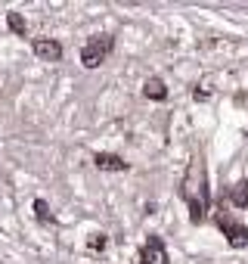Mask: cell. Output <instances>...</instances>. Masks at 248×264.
I'll use <instances>...</instances> for the list:
<instances>
[{
  "instance_id": "obj_5",
  "label": "cell",
  "mask_w": 248,
  "mask_h": 264,
  "mask_svg": "<svg viewBox=\"0 0 248 264\" xmlns=\"http://www.w3.org/2000/svg\"><path fill=\"white\" fill-rule=\"evenodd\" d=\"M96 168H102V171H124L128 162H124L121 155H112V152H96Z\"/></svg>"
},
{
  "instance_id": "obj_12",
  "label": "cell",
  "mask_w": 248,
  "mask_h": 264,
  "mask_svg": "<svg viewBox=\"0 0 248 264\" xmlns=\"http://www.w3.org/2000/svg\"><path fill=\"white\" fill-rule=\"evenodd\" d=\"M192 97H196V100H208V97H211V94H208V91H205V87H196V94H192Z\"/></svg>"
},
{
  "instance_id": "obj_4",
  "label": "cell",
  "mask_w": 248,
  "mask_h": 264,
  "mask_svg": "<svg viewBox=\"0 0 248 264\" xmlns=\"http://www.w3.org/2000/svg\"><path fill=\"white\" fill-rule=\"evenodd\" d=\"M34 53H38L41 59H47V62H59L62 59V44L53 41V38H38L34 41Z\"/></svg>"
},
{
  "instance_id": "obj_9",
  "label": "cell",
  "mask_w": 248,
  "mask_h": 264,
  "mask_svg": "<svg viewBox=\"0 0 248 264\" xmlns=\"http://www.w3.org/2000/svg\"><path fill=\"white\" fill-rule=\"evenodd\" d=\"M7 25H10V31H16V34H25V19H22V13H10V16H7Z\"/></svg>"
},
{
  "instance_id": "obj_2",
  "label": "cell",
  "mask_w": 248,
  "mask_h": 264,
  "mask_svg": "<svg viewBox=\"0 0 248 264\" xmlns=\"http://www.w3.org/2000/svg\"><path fill=\"white\" fill-rule=\"evenodd\" d=\"M217 227L226 233V239H229V245H233V249H245V245H248V227H245V224L229 221L226 215H220V218H217Z\"/></svg>"
},
{
  "instance_id": "obj_6",
  "label": "cell",
  "mask_w": 248,
  "mask_h": 264,
  "mask_svg": "<svg viewBox=\"0 0 248 264\" xmlns=\"http://www.w3.org/2000/svg\"><path fill=\"white\" fill-rule=\"evenodd\" d=\"M143 94H146V100L162 103V100L168 97V87H165V81H162V78H149V81L143 84Z\"/></svg>"
},
{
  "instance_id": "obj_8",
  "label": "cell",
  "mask_w": 248,
  "mask_h": 264,
  "mask_svg": "<svg viewBox=\"0 0 248 264\" xmlns=\"http://www.w3.org/2000/svg\"><path fill=\"white\" fill-rule=\"evenodd\" d=\"M34 215H38L44 224H53V221H56V218H53V211H50V205H47L44 199H38V202H34Z\"/></svg>"
},
{
  "instance_id": "obj_1",
  "label": "cell",
  "mask_w": 248,
  "mask_h": 264,
  "mask_svg": "<svg viewBox=\"0 0 248 264\" xmlns=\"http://www.w3.org/2000/svg\"><path fill=\"white\" fill-rule=\"evenodd\" d=\"M112 53V38L109 34H99V38H93V41H87L84 44V50H81V62L87 65V68H96L105 56Z\"/></svg>"
},
{
  "instance_id": "obj_3",
  "label": "cell",
  "mask_w": 248,
  "mask_h": 264,
  "mask_svg": "<svg viewBox=\"0 0 248 264\" xmlns=\"http://www.w3.org/2000/svg\"><path fill=\"white\" fill-rule=\"evenodd\" d=\"M140 261L143 264H171L168 261V252H165V242L158 239V236H149L146 245L140 249Z\"/></svg>"
},
{
  "instance_id": "obj_11",
  "label": "cell",
  "mask_w": 248,
  "mask_h": 264,
  "mask_svg": "<svg viewBox=\"0 0 248 264\" xmlns=\"http://www.w3.org/2000/svg\"><path fill=\"white\" fill-rule=\"evenodd\" d=\"M90 249H93V252H102V249H105V236H102V233H93V236H90Z\"/></svg>"
},
{
  "instance_id": "obj_7",
  "label": "cell",
  "mask_w": 248,
  "mask_h": 264,
  "mask_svg": "<svg viewBox=\"0 0 248 264\" xmlns=\"http://www.w3.org/2000/svg\"><path fill=\"white\" fill-rule=\"evenodd\" d=\"M229 202H233L236 208H245L248 205V181H239L233 190H229Z\"/></svg>"
},
{
  "instance_id": "obj_10",
  "label": "cell",
  "mask_w": 248,
  "mask_h": 264,
  "mask_svg": "<svg viewBox=\"0 0 248 264\" xmlns=\"http://www.w3.org/2000/svg\"><path fill=\"white\" fill-rule=\"evenodd\" d=\"M189 215H192V221H205V202H199V199H189Z\"/></svg>"
}]
</instances>
